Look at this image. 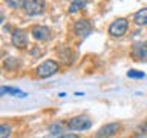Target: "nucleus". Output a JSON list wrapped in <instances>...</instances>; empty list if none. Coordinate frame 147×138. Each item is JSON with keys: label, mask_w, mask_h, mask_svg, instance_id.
<instances>
[{"label": "nucleus", "mask_w": 147, "mask_h": 138, "mask_svg": "<svg viewBox=\"0 0 147 138\" xmlns=\"http://www.w3.org/2000/svg\"><path fill=\"white\" fill-rule=\"evenodd\" d=\"M90 126H92V121L86 115H78V117H74L67 121V127L71 131H86Z\"/></svg>", "instance_id": "f257e3e1"}, {"label": "nucleus", "mask_w": 147, "mask_h": 138, "mask_svg": "<svg viewBox=\"0 0 147 138\" xmlns=\"http://www.w3.org/2000/svg\"><path fill=\"white\" fill-rule=\"evenodd\" d=\"M58 71V63L54 62V60H46L37 68V75L40 78H48L54 74H57Z\"/></svg>", "instance_id": "f03ea898"}, {"label": "nucleus", "mask_w": 147, "mask_h": 138, "mask_svg": "<svg viewBox=\"0 0 147 138\" xmlns=\"http://www.w3.org/2000/svg\"><path fill=\"white\" fill-rule=\"evenodd\" d=\"M127 28H129V23L126 18H117L109 26V34L112 37H123L127 32Z\"/></svg>", "instance_id": "7ed1b4c3"}, {"label": "nucleus", "mask_w": 147, "mask_h": 138, "mask_svg": "<svg viewBox=\"0 0 147 138\" xmlns=\"http://www.w3.org/2000/svg\"><path fill=\"white\" fill-rule=\"evenodd\" d=\"M45 9V2L43 0H28L25 5V12L28 16H37L41 14Z\"/></svg>", "instance_id": "20e7f679"}, {"label": "nucleus", "mask_w": 147, "mask_h": 138, "mask_svg": "<svg viewBox=\"0 0 147 138\" xmlns=\"http://www.w3.org/2000/svg\"><path fill=\"white\" fill-rule=\"evenodd\" d=\"M74 29H75L77 35L87 37L92 32V25H90V22H87V20H78L75 23V26H74Z\"/></svg>", "instance_id": "39448f33"}, {"label": "nucleus", "mask_w": 147, "mask_h": 138, "mask_svg": "<svg viewBox=\"0 0 147 138\" xmlns=\"http://www.w3.org/2000/svg\"><path fill=\"white\" fill-rule=\"evenodd\" d=\"M12 45L18 49H23L26 48L28 45V34L25 31H16L12 34Z\"/></svg>", "instance_id": "423d86ee"}, {"label": "nucleus", "mask_w": 147, "mask_h": 138, "mask_svg": "<svg viewBox=\"0 0 147 138\" xmlns=\"http://www.w3.org/2000/svg\"><path fill=\"white\" fill-rule=\"evenodd\" d=\"M119 127H121V124L119 123H110V124H106V126H103L98 131V133H96V137H112L115 135Z\"/></svg>", "instance_id": "0eeeda50"}, {"label": "nucleus", "mask_w": 147, "mask_h": 138, "mask_svg": "<svg viewBox=\"0 0 147 138\" xmlns=\"http://www.w3.org/2000/svg\"><path fill=\"white\" fill-rule=\"evenodd\" d=\"M32 35H34L35 40L45 41V40L49 39L51 31H49V28H46V26H34L32 28Z\"/></svg>", "instance_id": "6e6552de"}, {"label": "nucleus", "mask_w": 147, "mask_h": 138, "mask_svg": "<svg viewBox=\"0 0 147 138\" xmlns=\"http://www.w3.org/2000/svg\"><path fill=\"white\" fill-rule=\"evenodd\" d=\"M133 54H135L136 57H140L141 60L147 62V45L146 43L135 45V46H133Z\"/></svg>", "instance_id": "1a4fd4ad"}, {"label": "nucleus", "mask_w": 147, "mask_h": 138, "mask_svg": "<svg viewBox=\"0 0 147 138\" xmlns=\"http://www.w3.org/2000/svg\"><path fill=\"white\" fill-rule=\"evenodd\" d=\"M135 22L136 25H141V26L147 25V8H142L135 14Z\"/></svg>", "instance_id": "9d476101"}, {"label": "nucleus", "mask_w": 147, "mask_h": 138, "mask_svg": "<svg viewBox=\"0 0 147 138\" xmlns=\"http://www.w3.org/2000/svg\"><path fill=\"white\" fill-rule=\"evenodd\" d=\"M86 3H87V0H74L72 5L69 6V12H77V11H80V9H83L86 6Z\"/></svg>", "instance_id": "9b49d317"}, {"label": "nucleus", "mask_w": 147, "mask_h": 138, "mask_svg": "<svg viewBox=\"0 0 147 138\" xmlns=\"http://www.w3.org/2000/svg\"><path fill=\"white\" fill-rule=\"evenodd\" d=\"M6 92H9L11 95L20 97V98H25V97L28 95L26 92H23V91H18V89H14V87H2V94H6Z\"/></svg>", "instance_id": "f8f14e48"}, {"label": "nucleus", "mask_w": 147, "mask_h": 138, "mask_svg": "<svg viewBox=\"0 0 147 138\" xmlns=\"http://www.w3.org/2000/svg\"><path fill=\"white\" fill-rule=\"evenodd\" d=\"M26 2L28 0H6V5L14 9H20V8H25Z\"/></svg>", "instance_id": "ddd939ff"}, {"label": "nucleus", "mask_w": 147, "mask_h": 138, "mask_svg": "<svg viewBox=\"0 0 147 138\" xmlns=\"http://www.w3.org/2000/svg\"><path fill=\"white\" fill-rule=\"evenodd\" d=\"M61 129H63L61 124L55 123V124H52V126L49 127V133H51V135H60V133H61Z\"/></svg>", "instance_id": "4468645a"}, {"label": "nucleus", "mask_w": 147, "mask_h": 138, "mask_svg": "<svg viewBox=\"0 0 147 138\" xmlns=\"http://www.w3.org/2000/svg\"><path fill=\"white\" fill-rule=\"evenodd\" d=\"M127 75L130 77V78H144L146 74L144 72H136V71H129Z\"/></svg>", "instance_id": "2eb2a0df"}, {"label": "nucleus", "mask_w": 147, "mask_h": 138, "mask_svg": "<svg viewBox=\"0 0 147 138\" xmlns=\"http://www.w3.org/2000/svg\"><path fill=\"white\" fill-rule=\"evenodd\" d=\"M9 133H11V127L8 126H0V137H9Z\"/></svg>", "instance_id": "dca6fc26"}]
</instances>
